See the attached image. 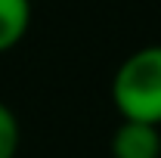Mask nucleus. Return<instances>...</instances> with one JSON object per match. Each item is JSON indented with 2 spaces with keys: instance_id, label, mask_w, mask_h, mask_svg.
<instances>
[{
  "instance_id": "f257e3e1",
  "label": "nucleus",
  "mask_w": 161,
  "mask_h": 158,
  "mask_svg": "<svg viewBox=\"0 0 161 158\" xmlns=\"http://www.w3.org/2000/svg\"><path fill=\"white\" fill-rule=\"evenodd\" d=\"M112 102L124 121L161 127V43L133 50L115 68Z\"/></svg>"
},
{
  "instance_id": "f03ea898",
  "label": "nucleus",
  "mask_w": 161,
  "mask_h": 158,
  "mask_svg": "<svg viewBox=\"0 0 161 158\" xmlns=\"http://www.w3.org/2000/svg\"><path fill=\"white\" fill-rule=\"evenodd\" d=\"M112 158H161V127L121 121L112 137Z\"/></svg>"
},
{
  "instance_id": "7ed1b4c3",
  "label": "nucleus",
  "mask_w": 161,
  "mask_h": 158,
  "mask_svg": "<svg viewBox=\"0 0 161 158\" xmlns=\"http://www.w3.org/2000/svg\"><path fill=\"white\" fill-rule=\"evenodd\" d=\"M31 28V0H0V53L19 47Z\"/></svg>"
},
{
  "instance_id": "20e7f679",
  "label": "nucleus",
  "mask_w": 161,
  "mask_h": 158,
  "mask_svg": "<svg viewBox=\"0 0 161 158\" xmlns=\"http://www.w3.org/2000/svg\"><path fill=\"white\" fill-rule=\"evenodd\" d=\"M16 152H19V118L6 102H0V158H16Z\"/></svg>"
}]
</instances>
